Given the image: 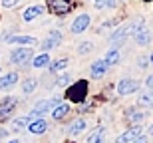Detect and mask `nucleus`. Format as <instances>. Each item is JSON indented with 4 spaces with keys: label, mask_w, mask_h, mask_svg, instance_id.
Here are the masks:
<instances>
[{
    "label": "nucleus",
    "mask_w": 153,
    "mask_h": 143,
    "mask_svg": "<svg viewBox=\"0 0 153 143\" xmlns=\"http://www.w3.org/2000/svg\"><path fill=\"white\" fill-rule=\"evenodd\" d=\"M56 84H58V86H68V84H70V76L68 74H62L60 78H58Z\"/></svg>",
    "instance_id": "nucleus-29"
},
{
    "label": "nucleus",
    "mask_w": 153,
    "mask_h": 143,
    "mask_svg": "<svg viewBox=\"0 0 153 143\" xmlns=\"http://www.w3.org/2000/svg\"><path fill=\"white\" fill-rule=\"evenodd\" d=\"M18 84V74L16 72H10V74H6L0 78V92H4V90H10Z\"/></svg>",
    "instance_id": "nucleus-10"
},
{
    "label": "nucleus",
    "mask_w": 153,
    "mask_h": 143,
    "mask_svg": "<svg viewBox=\"0 0 153 143\" xmlns=\"http://www.w3.org/2000/svg\"><path fill=\"white\" fill-rule=\"evenodd\" d=\"M42 12H44L42 6H30V8H26V12H24V20L30 22V20H34L36 16H40Z\"/></svg>",
    "instance_id": "nucleus-18"
},
{
    "label": "nucleus",
    "mask_w": 153,
    "mask_h": 143,
    "mask_svg": "<svg viewBox=\"0 0 153 143\" xmlns=\"http://www.w3.org/2000/svg\"><path fill=\"white\" fill-rule=\"evenodd\" d=\"M14 105H16V99H14V97H8V99H4V102L0 103V121L6 119V117L12 113Z\"/></svg>",
    "instance_id": "nucleus-11"
},
{
    "label": "nucleus",
    "mask_w": 153,
    "mask_h": 143,
    "mask_svg": "<svg viewBox=\"0 0 153 143\" xmlns=\"http://www.w3.org/2000/svg\"><path fill=\"white\" fill-rule=\"evenodd\" d=\"M149 62H151V66H153V54H151V56H149Z\"/></svg>",
    "instance_id": "nucleus-35"
},
{
    "label": "nucleus",
    "mask_w": 153,
    "mask_h": 143,
    "mask_svg": "<svg viewBox=\"0 0 153 143\" xmlns=\"http://www.w3.org/2000/svg\"><path fill=\"white\" fill-rule=\"evenodd\" d=\"M94 6H96L97 10H102V8H114V6H115V0H96V2H94Z\"/></svg>",
    "instance_id": "nucleus-27"
},
{
    "label": "nucleus",
    "mask_w": 153,
    "mask_h": 143,
    "mask_svg": "<svg viewBox=\"0 0 153 143\" xmlns=\"http://www.w3.org/2000/svg\"><path fill=\"white\" fill-rule=\"evenodd\" d=\"M30 133H36V135H40V133H44L46 129H48V121L42 119V117H38V119H34L32 123H30Z\"/></svg>",
    "instance_id": "nucleus-13"
},
{
    "label": "nucleus",
    "mask_w": 153,
    "mask_h": 143,
    "mask_svg": "<svg viewBox=\"0 0 153 143\" xmlns=\"http://www.w3.org/2000/svg\"><path fill=\"white\" fill-rule=\"evenodd\" d=\"M2 2V6H6V8H12V6H16L20 0H0Z\"/></svg>",
    "instance_id": "nucleus-31"
},
{
    "label": "nucleus",
    "mask_w": 153,
    "mask_h": 143,
    "mask_svg": "<svg viewBox=\"0 0 153 143\" xmlns=\"http://www.w3.org/2000/svg\"><path fill=\"white\" fill-rule=\"evenodd\" d=\"M139 87V84H137L135 80H131V78H123V80L117 84V93L119 96H129V93H133Z\"/></svg>",
    "instance_id": "nucleus-6"
},
{
    "label": "nucleus",
    "mask_w": 153,
    "mask_h": 143,
    "mask_svg": "<svg viewBox=\"0 0 153 143\" xmlns=\"http://www.w3.org/2000/svg\"><path fill=\"white\" fill-rule=\"evenodd\" d=\"M6 42L10 44H22V46H30V44H36V38L32 36H8Z\"/></svg>",
    "instance_id": "nucleus-15"
},
{
    "label": "nucleus",
    "mask_w": 153,
    "mask_h": 143,
    "mask_svg": "<svg viewBox=\"0 0 153 143\" xmlns=\"http://www.w3.org/2000/svg\"><path fill=\"white\" fill-rule=\"evenodd\" d=\"M137 102H139V105H143V107H149V109H153V90H149V92L141 93Z\"/></svg>",
    "instance_id": "nucleus-19"
},
{
    "label": "nucleus",
    "mask_w": 153,
    "mask_h": 143,
    "mask_svg": "<svg viewBox=\"0 0 153 143\" xmlns=\"http://www.w3.org/2000/svg\"><path fill=\"white\" fill-rule=\"evenodd\" d=\"M133 143H147V137H143V135H141V137H137Z\"/></svg>",
    "instance_id": "nucleus-33"
},
{
    "label": "nucleus",
    "mask_w": 153,
    "mask_h": 143,
    "mask_svg": "<svg viewBox=\"0 0 153 143\" xmlns=\"http://www.w3.org/2000/svg\"><path fill=\"white\" fill-rule=\"evenodd\" d=\"M149 135H153V125H151V127H149Z\"/></svg>",
    "instance_id": "nucleus-34"
},
{
    "label": "nucleus",
    "mask_w": 153,
    "mask_h": 143,
    "mask_svg": "<svg viewBox=\"0 0 153 143\" xmlns=\"http://www.w3.org/2000/svg\"><path fill=\"white\" fill-rule=\"evenodd\" d=\"M68 111H70V105H68V103H60L58 107L52 109V117H54V119H62Z\"/></svg>",
    "instance_id": "nucleus-22"
},
{
    "label": "nucleus",
    "mask_w": 153,
    "mask_h": 143,
    "mask_svg": "<svg viewBox=\"0 0 153 143\" xmlns=\"http://www.w3.org/2000/svg\"><path fill=\"white\" fill-rule=\"evenodd\" d=\"M50 64H52V62H50ZM68 64H70V62L66 60V58H62V60H56V62L50 66V72H62V70L68 68Z\"/></svg>",
    "instance_id": "nucleus-26"
},
{
    "label": "nucleus",
    "mask_w": 153,
    "mask_h": 143,
    "mask_svg": "<svg viewBox=\"0 0 153 143\" xmlns=\"http://www.w3.org/2000/svg\"><path fill=\"white\" fill-rule=\"evenodd\" d=\"M133 40H135L139 46H149V42H151V32H149L147 28H141L135 36H133Z\"/></svg>",
    "instance_id": "nucleus-14"
},
{
    "label": "nucleus",
    "mask_w": 153,
    "mask_h": 143,
    "mask_svg": "<svg viewBox=\"0 0 153 143\" xmlns=\"http://www.w3.org/2000/svg\"><path fill=\"white\" fill-rule=\"evenodd\" d=\"M129 34H131V32H129V24H127V26H123V28L115 30V34H111L109 42H111L114 46H121V44L125 42V38H127Z\"/></svg>",
    "instance_id": "nucleus-9"
},
{
    "label": "nucleus",
    "mask_w": 153,
    "mask_h": 143,
    "mask_svg": "<svg viewBox=\"0 0 153 143\" xmlns=\"http://www.w3.org/2000/svg\"><path fill=\"white\" fill-rule=\"evenodd\" d=\"M85 92H88V84H85V82H78L76 86L70 87V99L82 102V99L85 97Z\"/></svg>",
    "instance_id": "nucleus-8"
},
{
    "label": "nucleus",
    "mask_w": 153,
    "mask_h": 143,
    "mask_svg": "<svg viewBox=\"0 0 153 143\" xmlns=\"http://www.w3.org/2000/svg\"><path fill=\"white\" fill-rule=\"evenodd\" d=\"M84 129H85V119L78 117V119H74L72 123H70V127H68V133H70V135H78V133H82Z\"/></svg>",
    "instance_id": "nucleus-17"
},
{
    "label": "nucleus",
    "mask_w": 153,
    "mask_h": 143,
    "mask_svg": "<svg viewBox=\"0 0 153 143\" xmlns=\"http://www.w3.org/2000/svg\"><path fill=\"white\" fill-rule=\"evenodd\" d=\"M137 137H141V127H139V125H133V127H129L125 133L117 135L115 143H133Z\"/></svg>",
    "instance_id": "nucleus-5"
},
{
    "label": "nucleus",
    "mask_w": 153,
    "mask_h": 143,
    "mask_svg": "<svg viewBox=\"0 0 153 143\" xmlns=\"http://www.w3.org/2000/svg\"><path fill=\"white\" fill-rule=\"evenodd\" d=\"M103 62H105V66H114V64H117L119 62V50L117 48L109 50L108 54H105V58H103Z\"/></svg>",
    "instance_id": "nucleus-23"
},
{
    "label": "nucleus",
    "mask_w": 153,
    "mask_h": 143,
    "mask_svg": "<svg viewBox=\"0 0 153 143\" xmlns=\"http://www.w3.org/2000/svg\"><path fill=\"white\" fill-rule=\"evenodd\" d=\"M91 48H94V44H91V42H82V44H79V48H78V52L84 56V54L91 52Z\"/></svg>",
    "instance_id": "nucleus-28"
},
{
    "label": "nucleus",
    "mask_w": 153,
    "mask_h": 143,
    "mask_svg": "<svg viewBox=\"0 0 153 143\" xmlns=\"http://www.w3.org/2000/svg\"><path fill=\"white\" fill-rule=\"evenodd\" d=\"M103 141H105V129L103 127H96L88 135V143H103Z\"/></svg>",
    "instance_id": "nucleus-16"
},
{
    "label": "nucleus",
    "mask_w": 153,
    "mask_h": 143,
    "mask_svg": "<svg viewBox=\"0 0 153 143\" xmlns=\"http://www.w3.org/2000/svg\"><path fill=\"white\" fill-rule=\"evenodd\" d=\"M48 8H50L56 16H66L72 10V2L70 0H48Z\"/></svg>",
    "instance_id": "nucleus-3"
},
{
    "label": "nucleus",
    "mask_w": 153,
    "mask_h": 143,
    "mask_svg": "<svg viewBox=\"0 0 153 143\" xmlns=\"http://www.w3.org/2000/svg\"><path fill=\"white\" fill-rule=\"evenodd\" d=\"M147 62H149V58L147 56H141L139 60H137V66H139V68H147Z\"/></svg>",
    "instance_id": "nucleus-30"
},
{
    "label": "nucleus",
    "mask_w": 153,
    "mask_h": 143,
    "mask_svg": "<svg viewBox=\"0 0 153 143\" xmlns=\"http://www.w3.org/2000/svg\"><path fill=\"white\" fill-rule=\"evenodd\" d=\"M60 42H62V32L54 30V32H50V34H48V38H46V40H42L40 48H42V50H44V54H46L48 50L58 48V46H60Z\"/></svg>",
    "instance_id": "nucleus-4"
},
{
    "label": "nucleus",
    "mask_w": 153,
    "mask_h": 143,
    "mask_svg": "<svg viewBox=\"0 0 153 143\" xmlns=\"http://www.w3.org/2000/svg\"><path fill=\"white\" fill-rule=\"evenodd\" d=\"M62 103V96H54L52 99H44V102H38L36 103L34 111H32V117H42L46 111H50V109L58 107Z\"/></svg>",
    "instance_id": "nucleus-1"
},
{
    "label": "nucleus",
    "mask_w": 153,
    "mask_h": 143,
    "mask_svg": "<svg viewBox=\"0 0 153 143\" xmlns=\"http://www.w3.org/2000/svg\"><path fill=\"white\" fill-rule=\"evenodd\" d=\"M48 64H50V56H48V54H40V56H36V58H34L32 66L40 70V68H46Z\"/></svg>",
    "instance_id": "nucleus-24"
},
{
    "label": "nucleus",
    "mask_w": 153,
    "mask_h": 143,
    "mask_svg": "<svg viewBox=\"0 0 153 143\" xmlns=\"http://www.w3.org/2000/svg\"><path fill=\"white\" fill-rule=\"evenodd\" d=\"M32 48H14L10 54V62L14 66H22V64H28L32 60Z\"/></svg>",
    "instance_id": "nucleus-2"
},
{
    "label": "nucleus",
    "mask_w": 153,
    "mask_h": 143,
    "mask_svg": "<svg viewBox=\"0 0 153 143\" xmlns=\"http://www.w3.org/2000/svg\"><path fill=\"white\" fill-rule=\"evenodd\" d=\"M90 22H91L90 14H79L74 22H72V32H74V34H82V32H85V28L90 26Z\"/></svg>",
    "instance_id": "nucleus-7"
},
{
    "label": "nucleus",
    "mask_w": 153,
    "mask_h": 143,
    "mask_svg": "<svg viewBox=\"0 0 153 143\" xmlns=\"http://www.w3.org/2000/svg\"><path fill=\"white\" fill-rule=\"evenodd\" d=\"M105 72H108V66H105V62H103V60H97V62L91 64V78L100 80V78H103V76H105Z\"/></svg>",
    "instance_id": "nucleus-12"
},
{
    "label": "nucleus",
    "mask_w": 153,
    "mask_h": 143,
    "mask_svg": "<svg viewBox=\"0 0 153 143\" xmlns=\"http://www.w3.org/2000/svg\"><path fill=\"white\" fill-rule=\"evenodd\" d=\"M145 86H147V87H149V90H153V74H151V76H149L147 80H145Z\"/></svg>",
    "instance_id": "nucleus-32"
},
{
    "label": "nucleus",
    "mask_w": 153,
    "mask_h": 143,
    "mask_svg": "<svg viewBox=\"0 0 153 143\" xmlns=\"http://www.w3.org/2000/svg\"><path fill=\"white\" fill-rule=\"evenodd\" d=\"M125 117H127L129 121H135V123H139V121L145 119V111H139V109H127Z\"/></svg>",
    "instance_id": "nucleus-21"
},
{
    "label": "nucleus",
    "mask_w": 153,
    "mask_h": 143,
    "mask_svg": "<svg viewBox=\"0 0 153 143\" xmlns=\"http://www.w3.org/2000/svg\"><path fill=\"white\" fill-rule=\"evenodd\" d=\"M8 143H20V141H16V139H12V141H8Z\"/></svg>",
    "instance_id": "nucleus-36"
},
{
    "label": "nucleus",
    "mask_w": 153,
    "mask_h": 143,
    "mask_svg": "<svg viewBox=\"0 0 153 143\" xmlns=\"http://www.w3.org/2000/svg\"><path fill=\"white\" fill-rule=\"evenodd\" d=\"M36 86H38V80H34V78H28V80L22 82V92L24 93H32L36 90Z\"/></svg>",
    "instance_id": "nucleus-25"
},
{
    "label": "nucleus",
    "mask_w": 153,
    "mask_h": 143,
    "mask_svg": "<svg viewBox=\"0 0 153 143\" xmlns=\"http://www.w3.org/2000/svg\"><path fill=\"white\" fill-rule=\"evenodd\" d=\"M30 121H32V115H26V117H18V119L12 121V129H14V131H22V129L28 125Z\"/></svg>",
    "instance_id": "nucleus-20"
}]
</instances>
